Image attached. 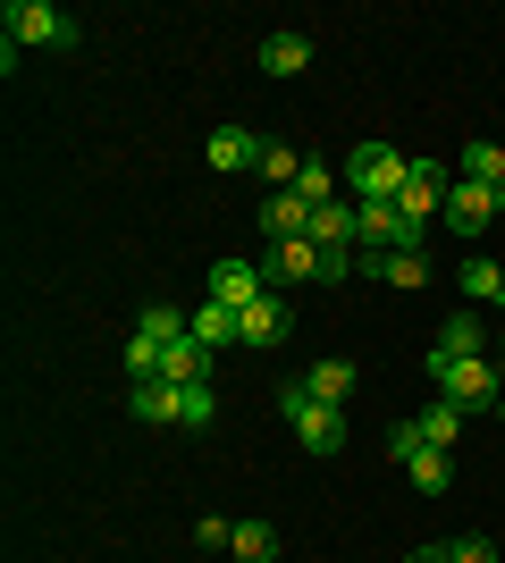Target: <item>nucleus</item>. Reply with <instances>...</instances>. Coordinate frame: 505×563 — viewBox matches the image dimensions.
I'll list each match as a JSON object with an SVG mask.
<instances>
[{
	"label": "nucleus",
	"mask_w": 505,
	"mask_h": 563,
	"mask_svg": "<svg viewBox=\"0 0 505 563\" xmlns=\"http://www.w3.org/2000/svg\"><path fill=\"white\" fill-rule=\"evenodd\" d=\"M135 421H152V429H177V387H168V378H144V387H135Z\"/></svg>",
	"instance_id": "nucleus-15"
},
{
	"label": "nucleus",
	"mask_w": 505,
	"mask_h": 563,
	"mask_svg": "<svg viewBox=\"0 0 505 563\" xmlns=\"http://www.w3.org/2000/svg\"><path fill=\"white\" fill-rule=\"evenodd\" d=\"M194 336H202L211 353H228V345H237V311H228V303H202V311H194Z\"/></svg>",
	"instance_id": "nucleus-23"
},
{
	"label": "nucleus",
	"mask_w": 505,
	"mask_h": 563,
	"mask_svg": "<svg viewBox=\"0 0 505 563\" xmlns=\"http://www.w3.org/2000/svg\"><path fill=\"white\" fill-rule=\"evenodd\" d=\"M447 555H455V563H497V547H488V539H455Z\"/></svg>",
	"instance_id": "nucleus-27"
},
{
	"label": "nucleus",
	"mask_w": 505,
	"mask_h": 563,
	"mask_svg": "<svg viewBox=\"0 0 505 563\" xmlns=\"http://www.w3.org/2000/svg\"><path fill=\"white\" fill-rule=\"evenodd\" d=\"M0 25H9V43H34V51H76L85 43V25L68 18V9H51V0H9V9H0Z\"/></svg>",
	"instance_id": "nucleus-4"
},
{
	"label": "nucleus",
	"mask_w": 505,
	"mask_h": 563,
	"mask_svg": "<svg viewBox=\"0 0 505 563\" xmlns=\"http://www.w3.org/2000/svg\"><path fill=\"white\" fill-rule=\"evenodd\" d=\"M497 378H505V336H497Z\"/></svg>",
	"instance_id": "nucleus-29"
},
{
	"label": "nucleus",
	"mask_w": 505,
	"mask_h": 563,
	"mask_svg": "<svg viewBox=\"0 0 505 563\" xmlns=\"http://www.w3.org/2000/svg\"><path fill=\"white\" fill-rule=\"evenodd\" d=\"M405 563H455V555H447V547H413Z\"/></svg>",
	"instance_id": "nucleus-28"
},
{
	"label": "nucleus",
	"mask_w": 505,
	"mask_h": 563,
	"mask_svg": "<svg viewBox=\"0 0 505 563\" xmlns=\"http://www.w3.org/2000/svg\"><path fill=\"white\" fill-rule=\"evenodd\" d=\"M455 177H463V186H488V194H497V211H505V152H497L488 135L455 152Z\"/></svg>",
	"instance_id": "nucleus-10"
},
{
	"label": "nucleus",
	"mask_w": 505,
	"mask_h": 563,
	"mask_svg": "<svg viewBox=\"0 0 505 563\" xmlns=\"http://www.w3.org/2000/svg\"><path fill=\"white\" fill-rule=\"evenodd\" d=\"M405 471H413V488H421V496H447V488H455V463H447V446H421Z\"/></svg>",
	"instance_id": "nucleus-18"
},
{
	"label": "nucleus",
	"mask_w": 505,
	"mask_h": 563,
	"mask_svg": "<svg viewBox=\"0 0 505 563\" xmlns=\"http://www.w3.org/2000/svg\"><path fill=\"white\" fill-rule=\"evenodd\" d=\"M430 378H438V396L463 404V412H497V396H505L488 353H430Z\"/></svg>",
	"instance_id": "nucleus-1"
},
{
	"label": "nucleus",
	"mask_w": 505,
	"mask_h": 563,
	"mask_svg": "<svg viewBox=\"0 0 505 563\" xmlns=\"http://www.w3.org/2000/svg\"><path fill=\"white\" fill-rule=\"evenodd\" d=\"M455 438H463V404L438 396L430 412H421V446H455Z\"/></svg>",
	"instance_id": "nucleus-22"
},
{
	"label": "nucleus",
	"mask_w": 505,
	"mask_h": 563,
	"mask_svg": "<svg viewBox=\"0 0 505 563\" xmlns=\"http://www.w3.org/2000/svg\"><path fill=\"white\" fill-rule=\"evenodd\" d=\"M488 219H497V194H488V186H463V177H455V186H447V228L481 235Z\"/></svg>",
	"instance_id": "nucleus-12"
},
{
	"label": "nucleus",
	"mask_w": 505,
	"mask_h": 563,
	"mask_svg": "<svg viewBox=\"0 0 505 563\" xmlns=\"http://www.w3.org/2000/svg\"><path fill=\"white\" fill-rule=\"evenodd\" d=\"M253 228H262V244H295V235H312V202L304 194H270Z\"/></svg>",
	"instance_id": "nucleus-8"
},
{
	"label": "nucleus",
	"mask_w": 505,
	"mask_h": 563,
	"mask_svg": "<svg viewBox=\"0 0 505 563\" xmlns=\"http://www.w3.org/2000/svg\"><path fill=\"white\" fill-rule=\"evenodd\" d=\"M354 253H421V228H405L396 202H354Z\"/></svg>",
	"instance_id": "nucleus-5"
},
{
	"label": "nucleus",
	"mask_w": 505,
	"mask_h": 563,
	"mask_svg": "<svg viewBox=\"0 0 505 563\" xmlns=\"http://www.w3.org/2000/svg\"><path fill=\"white\" fill-rule=\"evenodd\" d=\"M270 143L253 135V126H211V143H202V161L219 168V177H244V168H262Z\"/></svg>",
	"instance_id": "nucleus-7"
},
{
	"label": "nucleus",
	"mask_w": 505,
	"mask_h": 563,
	"mask_svg": "<svg viewBox=\"0 0 505 563\" xmlns=\"http://www.w3.org/2000/svg\"><path fill=\"white\" fill-rule=\"evenodd\" d=\"M253 295H270L262 286V269L253 261H211V303H228V311H244Z\"/></svg>",
	"instance_id": "nucleus-11"
},
{
	"label": "nucleus",
	"mask_w": 505,
	"mask_h": 563,
	"mask_svg": "<svg viewBox=\"0 0 505 563\" xmlns=\"http://www.w3.org/2000/svg\"><path fill=\"white\" fill-rule=\"evenodd\" d=\"M387 454H396V463H413V454H421V421H396V429H387Z\"/></svg>",
	"instance_id": "nucleus-26"
},
{
	"label": "nucleus",
	"mask_w": 505,
	"mask_h": 563,
	"mask_svg": "<svg viewBox=\"0 0 505 563\" xmlns=\"http://www.w3.org/2000/svg\"><path fill=\"white\" fill-rule=\"evenodd\" d=\"M337 186H345V177H337L329 161H304V177H295L287 194H304V202H312V211H329V202H337Z\"/></svg>",
	"instance_id": "nucleus-21"
},
{
	"label": "nucleus",
	"mask_w": 505,
	"mask_h": 563,
	"mask_svg": "<svg viewBox=\"0 0 505 563\" xmlns=\"http://www.w3.org/2000/svg\"><path fill=\"white\" fill-rule=\"evenodd\" d=\"M287 336V295H253L237 311V345H278Z\"/></svg>",
	"instance_id": "nucleus-9"
},
{
	"label": "nucleus",
	"mask_w": 505,
	"mask_h": 563,
	"mask_svg": "<svg viewBox=\"0 0 505 563\" xmlns=\"http://www.w3.org/2000/svg\"><path fill=\"white\" fill-rule=\"evenodd\" d=\"M228 555H237V563H278V530H270V521H237Z\"/></svg>",
	"instance_id": "nucleus-19"
},
{
	"label": "nucleus",
	"mask_w": 505,
	"mask_h": 563,
	"mask_svg": "<svg viewBox=\"0 0 505 563\" xmlns=\"http://www.w3.org/2000/svg\"><path fill=\"white\" fill-rule=\"evenodd\" d=\"M278 412H287V429H295L312 454H337V446H345V412H337V404H320L304 378H278Z\"/></svg>",
	"instance_id": "nucleus-3"
},
{
	"label": "nucleus",
	"mask_w": 505,
	"mask_h": 563,
	"mask_svg": "<svg viewBox=\"0 0 505 563\" xmlns=\"http://www.w3.org/2000/svg\"><path fill=\"white\" fill-rule=\"evenodd\" d=\"M304 68H312V34H270L262 43V76L287 85V76H304Z\"/></svg>",
	"instance_id": "nucleus-13"
},
{
	"label": "nucleus",
	"mask_w": 505,
	"mask_h": 563,
	"mask_svg": "<svg viewBox=\"0 0 505 563\" xmlns=\"http://www.w3.org/2000/svg\"><path fill=\"white\" fill-rule=\"evenodd\" d=\"M211 378H202V387H177V429H211Z\"/></svg>",
	"instance_id": "nucleus-25"
},
{
	"label": "nucleus",
	"mask_w": 505,
	"mask_h": 563,
	"mask_svg": "<svg viewBox=\"0 0 505 563\" xmlns=\"http://www.w3.org/2000/svg\"><path fill=\"white\" fill-rule=\"evenodd\" d=\"M413 186V161L396 143H354V161H345V194L354 202H396Z\"/></svg>",
	"instance_id": "nucleus-2"
},
{
	"label": "nucleus",
	"mask_w": 505,
	"mask_h": 563,
	"mask_svg": "<svg viewBox=\"0 0 505 563\" xmlns=\"http://www.w3.org/2000/svg\"><path fill=\"white\" fill-rule=\"evenodd\" d=\"M304 387H312L320 404H337V412H345V396H354V362H312V371H304Z\"/></svg>",
	"instance_id": "nucleus-17"
},
{
	"label": "nucleus",
	"mask_w": 505,
	"mask_h": 563,
	"mask_svg": "<svg viewBox=\"0 0 505 563\" xmlns=\"http://www.w3.org/2000/svg\"><path fill=\"white\" fill-rule=\"evenodd\" d=\"M438 353H488V320H481V311H447Z\"/></svg>",
	"instance_id": "nucleus-16"
},
{
	"label": "nucleus",
	"mask_w": 505,
	"mask_h": 563,
	"mask_svg": "<svg viewBox=\"0 0 505 563\" xmlns=\"http://www.w3.org/2000/svg\"><path fill=\"white\" fill-rule=\"evenodd\" d=\"M253 269H262L270 295H287V286L320 278V244H312V235H295V244H262V261H253Z\"/></svg>",
	"instance_id": "nucleus-6"
},
{
	"label": "nucleus",
	"mask_w": 505,
	"mask_h": 563,
	"mask_svg": "<svg viewBox=\"0 0 505 563\" xmlns=\"http://www.w3.org/2000/svg\"><path fill=\"white\" fill-rule=\"evenodd\" d=\"M312 244H320V253H354V202H329V211H312Z\"/></svg>",
	"instance_id": "nucleus-14"
},
{
	"label": "nucleus",
	"mask_w": 505,
	"mask_h": 563,
	"mask_svg": "<svg viewBox=\"0 0 505 563\" xmlns=\"http://www.w3.org/2000/svg\"><path fill=\"white\" fill-rule=\"evenodd\" d=\"M497 421H505V396H497Z\"/></svg>",
	"instance_id": "nucleus-30"
},
{
	"label": "nucleus",
	"mask_w": 505,
	"mask_h": 563,
	"mask_svg": "<svg viewBox=\"0 0 505 563\" xmlns=\"http://www.w3.org/2000/svg\"><path fill=\"white\" fill-rule=\"evenodd\" d=\"M463 295H481V303H505V261L472 253V261H463Z\"/></svg>",
	"instance_id": "nucleus-20"
},
{
	"label": "nucleus",
	"mask_w": 505,
	"mask_h": 563,
	"mask_svg": "<svg viewBox=\"0 0 505 563\" xmlns=\"http://www.w3.org/2000/svg\"><path fill=\"white\" fill-rule=\"evenodd\" d=\"M262 177H270V194H287L295 177H304V152H287V143H270V152H262Z\"/></svg>",
	"instance_id": "nucleus-24"
}]
</instances>
